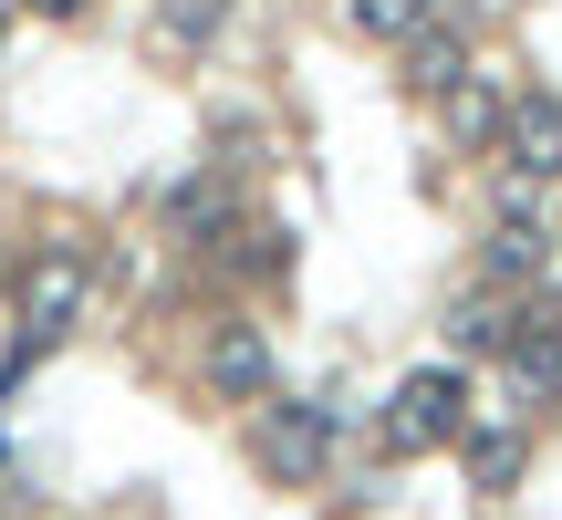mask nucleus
I'll use <instances>...</instances> for the list:
<instances>
[{
  "instance_id": "7",
  "label": "nucleus",
  "mask_w": 562,
  "mask_h": 520,
  "mask_svg": "<svg viewBox=\"0 0 562 520\" xmlns=\"http://www.w3.org/2000/svg\"><path fill=\"white\" fill-rule=\"evenodd\" d=\"M406 83H417V94H448V83H469V42L448 32L438 11H427L417 32H406Z\"/></svg>"
},
{
  "instance_id": "6",
  "label": "nucleus",
  "mask_w": 562,
  "mask_h": 520,
  "mask_svg": "<svg viewBox=\"0 0 562 520\" xmlns=\"http://www.w3.org/2000/svg\"><path fill=\"white\" fill-rule=\"evenodd\" d=\"M209 385L229 406H271V334L261 323H220L209 334Z\"/></svg>"
},
{
  "instance_id": "10",
  "label": "nucleus",
  "mask_w": 562,
  "mask_h": 520,
  "mask_svg": "<svg viewBox=\"0 0 562 520\" xmlns=\"http://www.w3.org/2000/svg\"><path fill=\"white\" fill-rule=\"evenodd\" d=\"M167 229H178V240H209V229H229V188H220V178H188L178 199H167Z\"/></svg>"
},
{
  "instance_id": "9",
  "label": "nucleus",
  "mask_w": 562,
  "mask_h": 520,
  "mask_svg": "<svg viewBox=\"0 0 562 520\" xmlns=\"http://www.w3.org/2000/svg\"><path fill=\"white\" fill-rule=\"evenodd\" d=\"M490 281H542V260H552V240H542V229H521V219H501V229H490Z\"/></svg>"
},
{
  "instance_id": "15",
  "label": "nucleus",
  "mask_w": 562,
  "mask_h": 520,
  "mask_svg": "<svg viewBox=\"0 0 562 520\" xmlns=\"http://www.w3.org/2000/svg\"><path fill=\"white\" fill-rule=\"evenodd\" d=\"M32 11H42V21H74V11H83V0H32Z\"/></svg>"
},
{
  "instance_id": "11",
  "label": "nucleus",
  "mask_w": 562,
  "mask_h": 520,
  "mask_svg": "<svg viewBox=\"0 0 562 520\" xmlns=\"http://www.w3.org/2000/svg\"><path fill=\"white\" fill-rule=\"evenodd\" d=\"M501 334H510V302H459L448 313V343L459 354H501Z\"/></svg>"
},
{
  "instance_id": "2",
  "label": "nucleus",
  "mask_w": 562,
  "mask_h": 520,
  "mask_svg": "<svg viewBox=\"0 0 562 520\" xmlns=\"http://www.w3.org/2000/svg\"><path fill=\"white\" fill-rule=\"evenodd\" d=\"M334 427H344L334 396H281V406H261V468H271V479H292V489H313L323 459H334Z\"/></svg>"
},
{
  "instance_id": "12",
  "label": "nucleus",
  "mask_w": 562,
  "mask_h": 520,
  "mask_svg": "<svg viewBox=\"0 0 562 520\" xmlns=\"http://www.w3.org/2000/svg\"><path fill=\"white\" fill-rule=\"evenodd\" d=\"M469 479L510 489V479H521V438H510V427H480V438H469Z\"/></svg>"
},
{
  "instance_id": "16",
  "label": "nucleus",
  "mask_w": 562,
  "mask_h": 520,
  "mask_svg": "<svg viewBox=\"0 0 562 520\" xmlns=\"http://www.w3.org/2000/svg\"><path fill=\"white\" fill-rule=\"evenodd\" d=\"M0 32H11V11H0Z\"/></svg>"
},
{
  "instance_id": "14",
  "label": "nucleus",
  "mask_w": 562,
  "mask_h": 520,
  "mask_svg": "<svg viewBox=\"0 0 562 520\" xmlns=\"http://www.w3.org/2000/svg\"><path fill=\"white\" fill-rule=\"evenodd\" d=\"M355 21H364L375 42H406V32L427 21V0H355Z\"/></svg>"
},
{
  "instance_id": "5",
  "label": "nucleus",
  "mask_w": 562,
  "mask_h": 520,
  "mask_svg": "<svg viewBox=\"0 0 562 520\" xmlns=\"http://www.w3.org/2000/svg\"><path fill=\"white\" fill-rule=\"evenodd\" d=\"M501 157H510V178H531V188H552L562 178V94H521L501 115Z\"/></svg>"
},
{
  "instance_id": "13",
  "label": "nucleus",
  "mask_w": 562,
  "mask_h": 520,
  "mask_svg": "<svg viewBox=\"0 0 562 520\" xmlns=\"http://www.w3.org/2000/svg\"><path fill=\"white\" fill-rule=\"evenodd\" d=\"M220 21H229V0H167V11H157V32L178 42V53H199V42L220 32Z\"/></svg>"
},
{
  "instance_id": "3",
  "label": "nucleus",
  "mask_w": 562,
  "mask_h": 520,
  "mask_svg": "<svg viewBox=\"0 0 562 520\" xmlns=\"http://www.w3.org/2000/svg\"><path fill=\"white\" fill-rule=\"evenodd\" d=\"M83 281H94V260H83L74 240H53V250L21 260V343H53L63 323L83 313Z\"/></svg>"
},
{
  "instance_id": "8",
  "label": "nucleus",
  "mask_w": 562,
  "mask_h": 520,
  "mask_svg": "<svg viewBox=\"0 0 562 520\" xmlns=\"http://www.w3.org/2000/svg\"><path fill=\"white\" fill-rule=\"evenodd\" d=\"M501 115H510V104H501V83H490V74L448 83V136H459V146H501Z\"/></svg>"
},
{
  "instance_id": "1",
  "label": "nucleus",
  "mask_w": 562,
  "mask_h": 520,
  "mask_svg": "<svg viewBox=\"0 0 562 520\" xmlns=\"http://www.w3.org/2000/svg\"><path fill=\"white\" fill-rule=\"evenodd\" d=\"M469 438V385L459 364H417V375H396V396H385V448L396 459H427V448Z\"/></svg>"
},
{
  "instance_id": "4",
  "label": "nucleus",
  "mask_w": 562,
  "mask_h": 520,
  "mask_svg": "<svg viewBox=\"0 0 562 520\" xmlns=\"http://www.w3.org/2000/svg\"><path fill=\"white\" fill-rule=\"evenodd\" d=\"M501 364H510L521 396H562V313H552V302H510Z\"/></svg>"
}]
</instances>
